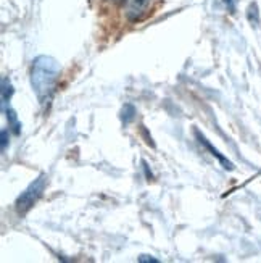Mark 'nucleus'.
Here are the masks:
<instances>
[{
	"label": "nucleus",
	"instance_id": "1",
	"mask_svg": "<svg viewBox=\"0 0 261 263\" xmlns=\"http://www.w3.org/2000/svg\"><path fill=\"white\" fill-rule=\"evenodd\" d=\"M60 76V65L47 55L37 57L31 68V86L42 105L49 104L53 97L56 81Z\"/></svg>",
	"mask_w": 261,
	"mask_h": 263
},
{
	"label": "nucleus",
	"instance_id": "2",
	"mask_svg": "<svg viewBox=\"0 0 261 263\" xmlns=\"http://www.w3.org/2000/svg\"><path fill=\"white\" fill-rule=\"evenodd\" d=\"M45 184H47V176L45 175H41L36 181L31 182V184L25 189V192H23L21 196L16 199V203H15L16 212L21 215L29 212L34 207V203H36L44 194Z\"/></svg>",
	"mask_w": 261,
	"mask_h": 263
},
{
	"label": "nucleus",
	"instance_id": "3",
	"mask_svg": "<svg viewBox=\"0 0 261 263\" xmlns=\"http://www.w3.org/2000/svg\"><path fill=\"white\" fill-rule=\"evenodd\" d=\"M152 0H126V16L129 21H140L147 13Z\"/></svg>",
	"mask_w": 261,
	"mask_h": 263
},
{
	"label": "nucleus",
	"instance_id": "4",
	"mask_svg": "<svg viewBox=\"0 0 261 263\" xmlns=\"http://www.w3.org/2000/svg\"><path fill=\"white\" fill-rule=\"evenodd\" d=\"M197 137H198L200 144H203V145H205V147L208 148V151L211 152V155H213V157H216V158L219 160V162L223 163V166H224L226 170H234V165H232V163L229 162V160H226V158H224V157H223V155H221V154H219V152L216 151V148H214V147H213V145H211V144H210V142H208V141L205 139V137H203V136L200 134V133H197Z\"/></svg>",
	"mask_w": 261,
	"mask_h": 263
},
{
	"label": "nucleus",
	"instance_id": "5",
	"mask_svg": "<svg viewBox=\"0 0 261 263\" xmlns=\"http://www.w3.org/2000/svg\"><path fill=\"white\" fill-rule=\"evenodd\" d=\"M5 113H7V120H8V128L13 131V134H16V136L21 134V123L18 121V117H16L15 110L7 108Z\"/></svg>",
	"mask_w": 261,
	"mask_h": 263
},
{
	"label": "nucleus",
	"instance_id": "6",
	"mask_svg": "<svg viewBox=\"0 0 261 263\" xmlns=\"http://www.w3.org/2000/svg\"><path fill=\"white\" fill-rule=\"evenodd\" d=\"M11 96H13V86L8 81L7 78L2 79V107L4 110H7V104L10 102Z\"/></svg>",
	"mask_w": 261,
	"mask_h": 263
},
{
	"label": "nucleus",
	"instance_id": "7",
	"mask_svg": "<svg viewBox=\"0 0 261 263\" xmlns=\"http://www.w3.org/2000/svg\"><path fill=\"white\" fill-rule=\"evenodd\" d=\"M134 115H135V108L132 105H124V108H123V121H124V124H128L129 121H132Z\"/></svg>",
	"mask_w": 261,
	"mask_h": 263
},
{
	"label": "nucleus",
	"instance_id": "8",
	"mask_svg": "<svg viewBox=\"0 0 261 263\" xmlns=\"http://www.w3.org/2000/svg\"><path fill=\"white\" fill-rule=\"evenodd\" d=\"M253 16L256 18V21H259L258 20V7H256V4H252L250 7H248V20L253 21Z\"/></svg>",
	"mask_w": 261,
	"mask_h": 263
},
{
	"label": "nucleus",
	"instance_id": "9",
	"mask_svg": "<svg viewBox=\"0 0 261 263\" xmlns=\"http://www.w3.org/2000/svg\"><path fill=\"white\" fill-rule=\"evenodd\" d=\"M7 144H8V133L4 129L2 131V151H5V148H7Z\"/></svg>",
	"mask_w": 261,
	"mask_h": 263
},
{
	"label": "nucleus",
	"instance_id": "10",
	"mask_svg": "<svg viewBox=\"0 0 261 263\" xmlns=\"http://www.w3.org/2000/svg\"><path fill=\"white\" fill-rule=\"evenodd\" d=\"M223 2L226 4V7H228L231 11H234V10H235V2H237V0H223Z\"/></svg>",
	"mask_w": 261,
	"mask_h": 263
},
{
	"label": "nucleus",
	"instance_id": "11",
	"mask_svg": "<svg viewBox=\"0 0 261 263\" xmlns=\"http://www.w3.org/2000/svg\"><path fill=\"white\" fill-rule=\"evenodd\" d=\"M139 261H140V263H145V261H152V263H156L158 260H156V258H153V257H149V255H142V257L139 258Z\"/></svg>",
	"mask_w": 261,
	"mask_h": 263
}]
</instances>
